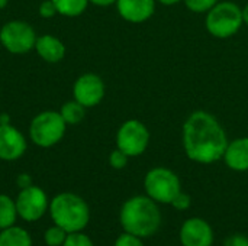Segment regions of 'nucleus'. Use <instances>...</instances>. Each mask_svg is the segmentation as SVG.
I'll return each instance as SVG.
<instances>
[{
	"mask_svg": "<svg viewBox=\"0 0 248 246\" xmlns=\"http://www.w3.org/2000/svg\"><path fill=\"white\" fill-rule=\"evenodd\" d=\"M48 213L54 225L67 233L83 232L90 222V207L87 202L71 191H62L49 200Z\"/></svg>",
	"mask_w": 248,
	"mask_h": 246,
	"instance_id": "3",
	"label": "nucleus"
},
{
	"mask_svg": "<svg viewBox=\"0 0 248 246\" xmlns=\"http://www.w3.org/2000/svg\"><path fill=\"white\" fill-rule=\"evenodd\" d=\"M67 235L68 233L62 228H60L57 225H52V226H49L45 231V233H44V242H45L46 246H62L65 238H67Z\"/></svg>",
	"mask_w": 248,
	"mask_h": 246,
	"instance_id": "20",
	"label": "nucleus"
},
{
	"mask_svg": "<svg viewBox=\"0 0 248 246\" xmlns=\"http://www.w3.org/2000/svg\"><path fill=\"white\" fill-rule=\"evenodd\" d=\"M7 4H9V0H0V10L7 7Z\"/></svg>",
	"mask_w": 248,
	"mask_h": 246,
	"instance_id": "33",
	"label": "nucleus"
},
{
	"mask_svg": "<svg viewBox=\"0 0 248 246\" xmlns=\"http://www.w3.org/2000/svg\"><path fill=\"white\" fill-rule=\"evenodd\" d=\"M224 246H248V236L243 233H234L225 239Z\"/></svg>",
	"mask_w": 248,
	"mask_h": 246,
	"instance_id": "27",
	"label": "nucleus"
},
{
	"mask_svg": "<svg viewBox=\"0 0 248 246\" xmlns=\"http://www.w3.org/2000/svg\"><path fill=\"white\" fill-rule=\"evenodd\" d=\"M26 149L28 141L15 125H0V161H17L25 155Z\"/></svg>",
	"mask_w": 248,
	"mask_h": 246,
	"instance_id": "11",
	"label": "nucleus"
},
{
	"mask_svg": "<svg viewBox=\"0 0 248 246\" xmlns=\"http://www.w3.org/2000/svg\"><path fill=\"white\" fill-rule=\"evenodd\" d=\"M157 1H160L164 6H173V4H177L180 0H157Z\"/></svg>",
	"mask_w": 248,
	"mask_h": 246,
	"instance_id": "31",
	"label": "nucleus"
},
{
	"mask_svg": "<svg viewBox=\"0 0 248 246\" xmlns=\"http://www.w3.org/2000/svg\"><path fill=\"white\" fill-rule=\"evenodd\" d=\"M113 246H145V245H144L142 238H138V236H135V235H132V233L124 232V233H121V235L116 238V241H115Z\"/></svg>",
	"mask_w": 248,
	"mask_h": 246,
	"instance_id": "24",
	"label": "nucleus"
},
{
	"mask_svg": "<svg viewBox=\"0 0 248 246\" xmlns=\"http://www.w3.org/2000/svg\"><path fill=\"white\" fill-rule=\"evenodd\" d=\"M119 16L131 23L148 20L155 10V0H116Z\"/></svg>",
	"mask_w": 248,
	"mask_h": 246,
	"instance_id": "13",
	"label": "nucleus"
},
{
	"mask_svg": "<svg viewBox=\"0 0 248 246\" xmlns=\"http://www.w3.org/2000/svg\"><path fill=\"white\" fill-rule=\"evenodd\" d=\"M119 223L124 232L138 238H151L161 226V212L158 203L151 197L134 196L128 199L119 212Z\"/></svg>",
	"mask_w": 248,
	"mask_h": 246,
	"instance_id": "2",
	"label": "nucleus"
},
{
	"mask_svg": "<svg viewBox=\"0 0 248 246\" xmlns=\"http://www.w3.org/2000/svg\"><path fill=\"white\" fill-rule=\"evenodd\" d=\"M60 115L62 116L64 122L71 126V125H78L80 122H83L84 116H86V107L81 106L78 101H76L74 99L73 100H68L65 101L61 109L58 110Z\"/></svg>",
	"mask_w": 248,
	"mask_h": 246,
	"instance_id": "19",
	"label": "nucleus"
},
{
	"mask_svg": "<svg viewBox=\"0 0 248 246\" xmlns=\"http://www.w3.org/2000/svg\"><path fill=\"white\" fill-rule=\"evenodd\" d=\"M38 14L42 17V19H51L54 16H57V9H55V4L52 3V0H44L41 1L39 7H38Z\"/></svg>",
	"mask_w": 248,
	"mask_h": 246,
	"instance_id": "26",
	"label": "nucleus"
},
{
	"mask_svg": "<svg viewBox=\"0 0 248 246\" xmlns=\"http://www.w3.org/2000/svg\"><path fill=\"white\" fill-rule=\"evenodd\" d=\"M52 3L55 4L57 13L64 17H78L90 4L89 0H52Z\"/></svg>",
	"mask_w": 248,
	"mask_h": 246,
	"instance_id": "18",
	"label": "nucleus"
},
{
	"mask_svg": "<svg viewBox=\"0 0 248 246\" xmlns=\"http://www.w3.org/2000/svg\"><path fill=\"white\" fill-rule=\"evenodd\" d=\"M36 38L33 26L26 20L13 19L0 28V43L13 55H23L33 51Z\"/></svg>",
	"mask_w": 248,
	"mask_h": 246,
	"instance_id": "7",
	"label": "nucleus"
},
{
	"mask_svg": "<svg viewBox=\"0 0 248 246\" xmlns=\"http://www.w3.org/2000/svg\"><path fill=\"white\" fill-rule=\"evenodd\" d=\"M0 246H33V241L26 229L13 225L0 231Z\"/></svg>",
	"mask_w": 248,
	"mask_h": 246,
	"instance_id": "16",
	"label": "nucleus"
},
{
	"mask_svg": "<svg viewBox=\"0 0 248 246\" xmlns=\"http://www.w3.org/2000/svg\"><path fill=\"white\" fill-rule=\"evenodd\" d=\"M62 246H94V244L84 232H73L67 235Z\"/></svg>",
	"mask_w": 248,
	"mask_h": 246,
	"instance_id": "21",
	"label": "nucleus"
},
{
	"mask_svg": "<svg viewBox=\"0 0 248 246\" xmlns=\"http://www.w3.org/2000/svg\"><path fill=\"white\" fill-rule=\"evenodd\" d=\"M243 22L248 25V4L243 9Z\"/></svg>",
	"mask_w": 248,
	"mask_h": 246,
	"instance_id": "32",
	"label": "nucleus"
},
{
	"mask_svg": "<svg viewBox=\"0 0 248 246\" xmlns=\"http://www.w3.org/2000/svg\"><path fill=\"white\" fill-rule=\"evenodd\" d=\"M190 204H192V199H190V196H189L187 193H183V191H180V193L173 199V202L170 203V206H171L173 209L179 210V212H185V210H187V209L190 207Z\"/></svg>",
	"mask_w": 248,
	"mask_h": 246,
	"instance_id": "25",
	"label": "nucleus"
},
{
	"mask_svg": "<svg viewBox=\"0 0 248 246\" xmlns=\"http://www.w3.org/2000/svg\"><path fill=\"white\" fill-rule=\"evenodd\" d=\"M148 144L150 132L147 126L137 119L124 122L116 132V148L125 152L129 158L142 155L147 151Z\"/></svg>",
	"mask_w": 248,
	"mask_h": 246,
	"instance_id": "9",
	"label": "nucleus"
},
{
	"mask_svg": "<svg viewBox=\"0 0 248 246\" xmlns=\"http://www.w3.org/2000/svg\"><path fill=\"white\" fill-rule=\"evenodd\" d=\"M90 4H94V6H99V7H108V6H112L116 3V0H89Z\"/></svg>",
	"mask_w": 248,
	"mask_h": 246,
	"instance_id": "29",
	"label": "nucleus"
},
{
	"mask_svg": "<svg viewBox=\"0 0 248 246\" xmlns=\"http://www.w3.org/2000/svg\"><path fill=\"white\" fill-rule=\"evenodd\" d=\"M208 32L219 39L234 36L243 26V9L232 1H218L206 14Z\"/></svg>",
	"mask_w": 248,
	"mask_h": 246,
	"instance_id": "5",
	"label": "nucleus"
},
{
	"mask_svg": "<svg viewBox=\"0 0 248 246\" xmlns=\"http://www.w3.org/2000/svg\"><path fill=\"white\" fill-rule=\"evenodd\" d=\"M144 190L155 203L170 204L173 199L182 191L179 175L166 167L151 168L144 178Z\"/></svg>",
	"mask_w": 248,
	"mask_h": 246,
	"instance_id": "6",
	"label": "nucleus"
},
{
	"mask_svg": "<svg viewBox=\"0 0 248 246\" xmlns=\"http://www.w3.org/2000/svg\"><path fill=\"white\" fill-rule=\"evenodd\" d=\"M106 93L105 83L100 75L94 72L81 74L73 84V99L86 109L100 104Z\"/></svg>",
	"mask_w": 248,
	"mask_h": 246,
	"instance_id": "10",
	"label": "nucleus"
},
{
	"mask_svg": "<svg viewBox=\"0 0 248 246\" xmlns=\"http://www.w3.org/2000/svg\"><path fill=\"white\" fill-rule=\"evenodd\" d=\"M67 126L68 125L64 122L60 112L44 110L32 117L28 128V135L33 145L46 149L58 145L62 141Z\"/></svg>",
	"mask_w": 248,
	"mask_h": 246,
	"instance_id": "4",
	"label": "nucleus"
},
{
	"mask_svg": "<svg viewBox=\"0 0 248 246\" xmlns=\"http://www.w3.org/2000/svg\"><path fill=\"white\" fill-rule=\"evenodd\" d=\"M33 51L42 61H45L48 64L61 62L67 54V48H65L64 42L52 33L39 35L36 38Z\"/></svg>",
	"mask_w": 248,
	"mask_h": 246,
	"instance_id": "14",
	"label": "nucleus"
},
{
	"mask_svg": "<svg viewBox=\"0 0 248 246\" xmlns=\"http://www.w3.org/2000/svg\"><path fill=\"white\" fill-rule=\"evenodd\" d=\"M214 238L212 226L201 217H190L185 220L179 232L182 246H212Z\"/></svg>",
	"mask_w": 248,
	"mask_h": 246,
	"instance_id": "12",
	"label": "nucleus"
},
{
	"mask_svg": "<svg viewBox=\"0 0 248 246\" xmlns=\"http://www.w3.org/2000/svg\"><path fill=\"white\" fill-rule=\"evenodd\" d=\"M32 184H33V180H32V177L28 173H20L16 177V186L19 187V190L26 188V187H31Z\"/></svg>",
	"mask_w": 248,
	"mask_h": 246,
	"instance_id": "28",
	"label": "nucleus"
},
{
	"mask_svg": "<svg viewBox=\"0 0 248 246\" xmlns=\"http://www.w3.org/2000/svg\"><path fill=\"white\" fill-rule=\"evenodd\" d=\"M227 167L237 173L248 171V138H238L228 142L224 154Z\"/></svg>",
	"mask_w": 248,
	"mask_h": 246,
	"instance_id": "15",
	"label": "nucleus"
},
{
	"mask_svg": "<svg viewBox=\"0 0 248 246\" xmlns=\"http://www.w3.org/2000/svg\"><path fill=\"white\" fill-rule=\"evenodd\" d=\"M228 146L225 129L218 119L205 112H193L183 125V148L190 161L214 164L224 158Z\"/></svg>",
	"mask_w": 248,
	"mask_h": 246,
	"instance_id": "1",
	"label": "nucleus"
},
{
	"mask_svg": "<svg viewBox=\"0 0 248 246\" xmlns=\"http://www.w3.org/2000/svg\"><path fill=\"white\" fill-rule=\"evenodd\" d=\"M218 1L219 0H185V4L195 13H205L209 12Z\"/></svg>",
	"mask_w": 248,
	"mask_h": 246,
	"instance_id": "22",
	"label": "nucleus"
},
{
	"mask_svg": "<svg viewBox=\"0 0 248 246\" xmlns=\"http://www.w3.org/2000/svg\"><path fill=\"white\" fill-rule=\"evenodd\" d=\"M15 203L17 216L26 223H35L41 220L49 209V199L45 190L35 184L19 190Z\"/></svg>",
	"mask_w": 248,
	"mask_h": 246,
	"instance_id": "8",
	"label": "nucleus"
},
{
	"mask_svg": "<svg viewBox=\"0 0 248 246\" xmlns=\"http://www.w3.org/2000/svg\"><path fill=\"white\" fill-rule=\"evenodd\" d=\"M128 159H129V157L125 152H122L121 149L116 148L109 155V165L112 168H115V170H124L128 165Z\"/></svg>",
	"mask_w": 248,
	"mask_h": 246,
	"instance_id": "23",
	"label": "nucleus"
},
{
	"mask_svg": "<svg viewBox=\"0 0 248 246\" xmlns=\"http://www.w3.org/2000/svg\"><path fill=\"white\" fill-rule=\"evenodd\" d=\"M9 123H12L10 115L9 113H0V125H9Z\"/></svg>",
	"mask_w": 248,
	"mask_h": 246,
	"instance_id": "30",
	"label": "nucleus"
},
{
	"mask_svg": "<svg viewBox=\"0 0 248 246\" xmlns=\"http://www.w3.org/2000/svg\"><path fill=\"white\" fill-rule=\"evenodd\" d=\"M17 217L15 199L7 194H0V231L13 226Z\"/></svg>",
	"mask_w": 248,
	"mask_h": 246,
	"instance_id": "17",
	"label": "nucleus"
}]
</instances>
